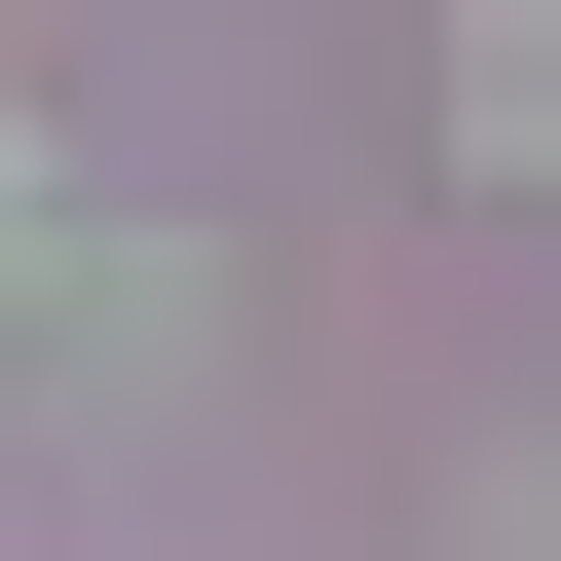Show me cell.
<instances>
[{
	"label": "cell",
	"instance_id": "obj_1",
	"mask_svg": "<svg viewBox=\"0 0 561 561\" xmlns=\"http://www.w3.org/2000/svg\"><path fill=\"white\" fill-rule=\"evenodd\" d=\"M449 150H486V187H561V0H449Z\"/></svg>",
	"mask_w": 561,
	"mask_h": 561
}]
</instances>
